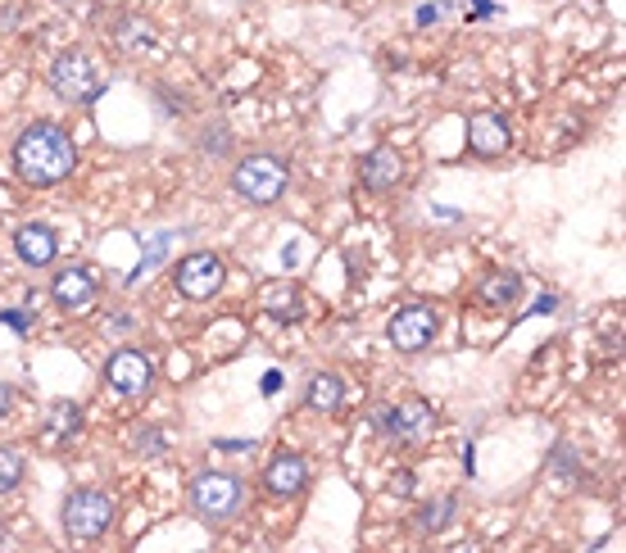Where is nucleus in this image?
Listing matches in <instances>:
<instances>
[{
	"instance_id": "1",
	"label": "nucleus",
	"mask_w": 626,
	"mask_h": 553,
	"mask_svg": "<svg viewBox=\"0 0 626 553\" xmlns=\"http://www.w3.org/2000/svg\"><path fill=\"white\" fill-rule=\"evenodd\" d=\"M10 159H14V173L23 187H59L73 173V164H78V145H73V136L59 123L42 119V123L19 132Z\"/></svg>"
},
{
	"instance_id": "2",
	"label": "nucleus",
	"mask_w": 626,
	"mask_h": 553,
	"mask_svg": "<svg viewBox=\"0 0 626 553\" xmlns=\"http://www.w3.org/2000/svg\"><path fill=\"white\" fill-rule=\"evenodd\" d=\"M286 187H290V168H286L277 155H268V151L245 155V159L232 168V191H237L245 204H254V209H273V204L286 196Z\"/></svg>"
},
{
	"instance_id": "3",
	"label": "nucleus",
	"mask_w": 626,
	"mask_h": 553,
	"mask_svg": "<svg viewBox=\"0 0 626 553\" xmlns=\"http://www.w3.org/2000/svg\"><path fill=\"white\" fill-rule=\"evenodd\" d=\"M59 518H64V535H73V540H100V535L114 531L119 504H114V495L100 490V486H78V490L64 499Z\"/></svg>"
},
{
	"instance_id": "4",
	"label": "nucleus",
	"mask_w": 626,
	"mask_h": 553,
	"mask_svg": "<svg viewBox=\"0 0 626 553\" xmlns=\"http://www.w3.org/2000/svg\"><path fill=\"white\" fill-rule=\"evenodd\" d=\"M187 495H191L196 518L209 522V527H228L241 512V504H245V486H241V476H232V472H200Z\"/></svg>"
},
{
	"instance_id": "5",
	"label": "nucleus",
	"mask_w": 626,
	"mask_h": 553,
	"mask_svg": "<svg viewBox=\"0 0 626 553\" xmlns=\"http://www.w3.org/2000/svg\"><path fill=\"white\" fill-rule=\"evenodd\" d=\"M51 87L68 104H96L100 91H105V78H100V68H96V59L87 51H64L51 64Z\"/></svg>"
},
{
	"instance_id": "6",
	"label": "nucleus",
	"mask_w": 626,
	"mask_h": 553,
	"mask_svg": "<svg viewBox=\"0 0 626 553\" xmlns=\"http://www.w3.org/2000/svg\"><path fill=\"white\" fill-rule=\"evenodd\" d=\"M436 331H440L436 309L422 305V300H409V305H399V309L391 313L386 341H391V350H399V354H422V350H431Z\"/></svg>"
},
{
	"instance_id": "7",
	"label": "nucleus",
	"mask_w": 626,
	"mask_h": 553,
	"mask_svg": "<svg viewBox=\"0 0 626 553\" xmlns=\"http://www.w3.org/2000/svg\"><path fill=\"white\" fill-rule=\"evenodd\" d=\"M223 281H228V264L218 259L213 250H196L187 259H177V268H173V286L187 295V300H213V295L223 290Z\"/></svg>"
},
{
	"instance_id": "8",
	"label": "nucleus",
	"mask_w": 626,
	"mask_h": 553,
	"mask_svg": "<svg viewBox=\"0 0 626 553\" xmlns=\"http://www.w3.org/2000/svg\"><path fill=\"white\" fill-rule=\"evenodd\" d=\"M105 386L123 395V399H141L145 390L155 386V358L141 354V350H114L105 358Z\"/></svg>"
},
{
	"instance_id": "9",
	"label": "nucleus",
	"mask_w": 626,
	"mask_h": 553,
	"mask_svg": "<svg viewBox=\"0 0 626 553\" xmlns=\"http://www.w3.org/2000/svg\"><path fill=\"white\" fill-rule=\"evenodd\" d=\"M373 422L386 431V435H395V440H427L431 431H436V409L427 399H404V403H377L373 409Z\"/></svg>"
},
{
	"instance_id": "10",
	"label": "nucleus",
	"mask_w": 626,
	"mask_h": 553,
	"mask_svg": "<svg viewBox=\"0 0 626 553\" xmlns=\"http://www.w3.org/2000/svg\"><path fill=\"white\" fill-rule=\"evenodd\" d=\"M513 145V128L504 114H472L468 119V155L472 159H504V151Z\"/></svg>"
},
{
	"instance_id": "11",
	"label": "nucleus",
	"mask_w": 626,
	"mask_h": 553,
	"mask_svg": "<svg viewBox=\"0 0 626 553\" xmlns=\"http://www.w3.org/2000/svg\"><path fill=\"white\" fill-rule=\"evenodd\" d=\"M51 300L64 313H87L96 305V277H91V268H83V264L59 268L55 281H51Z\"/></svg>"
},
{
	"instance_id": "12",
	"label": "nucleus",
	"mask_w": 626,
	"mask_h": 553,
	"mask_svg": "<svg viewBox=\"0 0 626 553\" xmlns=\"http://www.w3.org/2000/svg\"><path fill=\"white\" fill-rule=\"evenodd\" d=\"M359 181L367 191H377V196L395 191L404 181V155L395 151V145H377V151H367L363 164H359Z\"/></svg>"
},
{
	"instance_id": "13",
	"label": "nucleus",
	"mask_w": 626,
	"mask_h": 553,
	"mask_svg": "<svg viewBox=\"0 0 626 553\" xmlns=\"http://www.w3.org/2000/svg\"><path fill=\"white\" fill-rule=\"evenodd\" d=\"M14 254H19L28 268H51L55 254H59L55 228H46V223H23V228L14 232Z\"/></svg>"
},
{
	"instance_id": "14",
	"label": "nucleus",
	"mask_w": 626,
	"mask_h": 553,
	"mask_svg": "<svg viewBox=\"0 0 626 553\" xmlns=\"http://www.w3.org/2000/svg\"><path fill=\"white\" fill-rule=\"evenodd\" d=\"M305 486H309V463L300 454H277L264 467V490L273 499H290V495H300Z\"/></svg>"
},
{
	"instance_id": "15",
	"label": "nucleus",
	"mask_w": 626,
	"mask_h": 553,
	"mask_svg": "<svg viewBox=\"0 0 626 553\" xmlns=\"http://www.w3.org/2000/svg\"><path fill=\"white\" fill-rule=\"evenodd\" d=\"M260 305H264V313L277 318V322H300V318H305V290H300L296 281H268V286L260 290Z\"/></svg>"
},
{
	"instance_id": "16",
	"label": "nucleus",
	"mask_w": 626,
	"mask_h": 553,
	"mask_svg": "<svg viewBox=\"0 0 626 553\" xmlns=\"http://www.w3.org/2000/svg\"><path fill=\"white\" fill-rule=\"evenodd\" d=\"M518 295H523V277L513 268H495L482 286H476V305L482 309H508V305H518Z\"/></svg>"
},
{
	"instance_id": "17",
	"label": "nucleus",
	"mask_w": 626,
	"mask_h": 553,
	"mask_svg": "<svg viewBox=\"0 0 626 553\" xmlns=\"http://www.w3.org/2000/svg\"><path fill=\"white\" fill-rule=\"evenodd\" d=\"M345 403V381L341 373H314L305 386V409L309 413H337Z\"/></svg>"
},
{
	"instance_id": "18",
	"label": "nucleus",
	"mask_w": 626,
	"mask_h": 553,
	"mask_svg": "<svg viewBox=\"0 0 626 553\" xmlns=\"http://www.w3.org/2000/svg\"><path fill=\"white\" fill-rule=\"evenodd\" d=\"M119 46L132 51V55L151 51V46H155V27H151V23H141L136 14H128V19L119 23Z\"/></svg>"
},
{
	"instance_id": "19",
	"label": "nucleus",
	"mask_w": 626,
	"mask_h": 553,
	"mask_svg": "<svg viewBox=\"0 0 626 553\" xmlns=\"http://www.w3.org/2000/svg\"><path fill=\"white\" fill-rule=\"evenodd\" d=\"M23 472H28V458L19 445H0V495L23 486Z\"/></svg>"
},
{
	"instance_id": "20",
	"label": "nucleus",
	"mask_w": 626,
	"mask_h": 553,
	"mask_svg": "<svg viewBox=\"0 0 626 553\" xmlns=\"http://www.w3.org/2000/svg\"><path fill=\"white\" fill-rule=\"evenodd\" d=\"M454 512H459V499H436V504H427V508L418 512V527H422V531H440V527H450Z\"/></svg>"
},
{
	"instance_id": "21",
	"label": "nucleus",
	"mask_w": 626,
	"mask_h": 553,
	"mask_svg": "<svg viewBox=\"0 0 626 553\" xmlns=\"http://www.w3.org/2000/svg\"><path fill=\"white\" fill-rule=\"evenodd\" d=\"M391 490H395L399 499H409V495H414V472H409V467H399V472L391 476Z\"/></svg>"
},
{
	"instance_id": "22",
	"label": "nucleus",
	"mask_w": 626,
	"mask_h": 553,
	"mask_svg": "<svg viewBox=\"0 0 626 553\" xmlns=\"http://www.w3.org/2000/svg\"><path fill=\"white\" fill-rule=\"evenodd\" d=\"M10 409H14V390L0 381V418H10Z\"/></svg>"
}]
</instances>
